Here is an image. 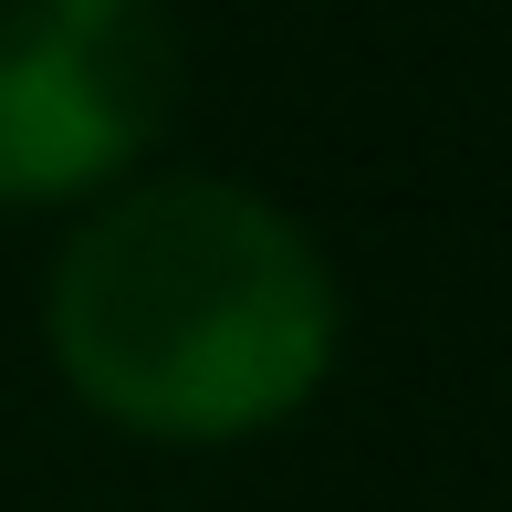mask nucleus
Segmentation results:
<instances>
[{
  "label": "nucleus",
  "mask_w": 512,
  "mask_h": 512,
  "mask_svg": "<svg viewBox=\"0 0 512 512\" xmlns=\"http://www.w3.org/2000/svg\"><path fill=\"white\" fill-rule=\"evenodd\" d=\"M178 105L168 0H0V209L136 178Z\"/></svg>",
  "instance_id": "2"
},
{
  "label": "nucleus",
  "mask_w": 512,
  "mask_h": 512,
  "mask_svg": "<svg viewBox=\"0 0 512 512\" xmlns=\"http://www.w3.org/2000/svg\"><path fill=\"white\" fill-rule=\"evenodd\" d=\"M53 366L105 429L230 450L304 418L335 377L345 293L293 209L241 178H115L53 262Z\"/></svg>",
  "instance_id": "1"
}]
</instances>
